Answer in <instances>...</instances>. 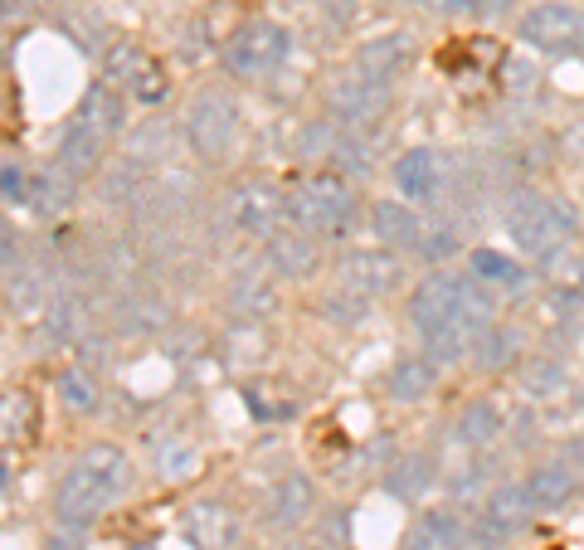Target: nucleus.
<instances>
[{
  "mask_svg": "<svg viewBox=\"0 0 584 550\" xmlns=\"http://www.w3.org/2000/svg\"><path fill=\"white\" fill-rule=\"evenodd\" d=\"M492 297H487V283H477L473 273H429L414 297H409V317L424 336L448 327H473L487 331L492 327Z\"/></svg>",
  "mask_w": 584,
  "mask_h": 550,
  "instance_id": "nucleus-1",
  "label": "nucleus"
},
{
  "mask_svg": "<svg viewBox=\"0 0 584 550\" xmlns=\"http://www.w3.org/2000/svg\"><path fill=\"white\" fill-rule=\"evenodd\" d=\"M122 482H127V453L112 448V443H93L64 473V482H59V516L69 526L93 521L103 507H112V497L122 492Z\"/></svg>",
  "mask_w": 584,
  "mask_h": 550,
  "instance_id": "nucleus-2",
  "label": "nucleus"
},
{
  "mask_svg": "<svg viewBox=\"0 0 584 550\" xmlns=\"http://www.w3.org/2000/svg\"><path fill=\"white\" fill-rule=\"evenodd\" d=\"M507 229H511V239L526 249V258H550L575 239V215H570L565 205L546 200V195L526 190V195L511 200Z\"/></svg>",
  "mask_w": 584,
  "mask_h": 550,
  "instance_id": "nucleus-3",
  "label": "nucleus"
},
{
  "mask_svg": "<svg viewBox=\"0 0 584 550\" xmlns=\"http://www.w3.org/2000/svg\"><path fill=\"white\" fill-rule=\"evenodd\" d=\"M351 215H356V195L331 176L302 181L288 195V220L307 234H346Z\"/></svg>",
  "mask_w": 584,
  "mask_h": 550,
  "instance_id": "nucleus-4",
  "label": "nucleus"
},
{
  "mask_svg": "<svg viewBox=\"0 0 584 550\" xmlns=\"http://www.w3.org/2000/svg\"><path fill=\"white\" fill-rule=\"evenodd\" d=\"M288 49H292V39L283 25L249 20V25H239L234 39L224 44V64H229V74H239V78H263L288 59Z\"/></svg>",
  "mask_w": 584,
  "mask_h": 550,
  "instance_id": "nucleus-5",
  "label": "nucleus"
},
{
  "mask_svg": "<svg viewBox=\"0 0 584 550\" xmlns=\"http://www.w3.org/2000/svg\"><path fill=\"white\" fill-rule=\"evenodd\" d=\"M327 112L336 127H351V132H370L380 127V117L390 112V88L385 83H370V78H346L327 93Z\"/></svg>",
  "mask_w": 584,
  "mask_h": 550,
  "instance_id": "nucleus-6",
  "label": "nucleus"
},
{
  "mask_svg": "<svg viewBox=\"0 0 584 550\" xmlns=\"http://www.w3.org/2000/svg\"><path fill=\"white\" fill-rule=\"evenodd\" d=\"M521 39H526L531 49H550V54H560V49H580L584 10L580 5H570V0H546V5H536V10L521 15Z\"/></svg>",
  "mask_w": 584,
  "mask_h": 550,
  "instance_id": "nucleus-7",
  "label": "nucleus"
},
{
  "mask_svg": "<svg viewBox=\"0 0 584 550\" xmlns=\"http://www.w3.org/2000/svg\"><path fill=\"white\" fill-rule=\"evenodd\" d=\"M103 69H108L112 83H122V88H127V93H137L142 103L166 98V69H161V59H151L142 44H132V39H117V44H108Z\"/></svg>",
  "mask_w": 584,
  "mask_h": 550,
  "instance_id": "nucleus-8",
  "label": "nucleus"
},
{
  "mask_svg": "<svg viewBox=\"0 0 584 550\" xmlns=\"http://www.w3.org/2000/svg\"><path fill=\"white\" fill-rule=\"evenodd\" d=\"M234 127H239V117H234V103L224 93H205L190 108V122H185L190 147L200 151V156H224L229 142H234Z\"/></svg>",
  "mask_w": 584,
  "mask_h": 550,
  "instance_id": "nucleus-9",
  "label": "nucleus"
},
{
  "mask_svg": "<svg viewBox=\"0 0 584 550\" xmlns=\"http://www.w3.org/2000/svg\"><path fill=\"white\" fill-rule=\"evenodd\" d=\"M341 273L361 297H380L400 283V258L385 254V249H361V254H351L341 263Z\"/></svg>",
  "mask_w": 584,
  "mask_h": 550,
  "instance_id": "nucleus-10",
  "label": "nucleus"
},
{
  "mask_svg": "<svg viewBox=\"0 0 584 550\" xmlns=\"http://www.w3.org/2000/svg\"><path fill=\"white\" fill-rule=\"evenodd\" d=\"M409 550H468V526L448 507H429L409 526Z\"/></svg>",
  "mask_w": 584,
  "mask_h": 550,
  "instance_id": "nucleus-11",
  "label": "nucleus"
},
{
  "mask_svg": "<svg viewBox=\"0 0 584 550\" xmlns=\"http://www.w3.org/2000/svg\"><path fill=\"white\" fill-rule=\"evenodd\" d=\"M370 229L390 249H424V220L400 200H375L370 205Z\"/></svg>",
  "mask_w": 584,
  "mask_h": 550,
  "instance_id": "nucleus-12",
  "label": "nucleus"
},
{
  "mask_svg": "<svg viewBox=\"0 0 584 550\" xmlns=\"http://www.w3.org/2000/svg\"><path fill=\"white\" fill-rule=\"evenodd\" d=\"M98 156H103V132L88 117H73L69 127H64V137H59V166L78 181V176L98 171Z\"/></svg>",
  "mask_w": 584,
  "mask_h": 550,
  "instance_id": "nucleus-13",
  "label": "nucleus"
},
{
  "mask_svg": "<svg viewBox=\"0 0 584 550\" xmlns=\"http://www.w3.org/2000/svg\"><path fill=\"white\" fill-rule=\"evenodd\" d=\"M234 210H239V229L244 234H273L278 220L288 215V195H278L273 185H244Z\"/></svg>",
  "mask_w": 584,
  "mask_h": 550,
  "instance_id": "nucleus-14",
  "label": "nucleus"
},
{
  "mask_svg": "<svg viewBox=\"0 0 584 550\" xmlns=\"http://www.w3.org/2000/svg\"><path fill=\"white\" fill-rule=\"evenodd\" d=\"M404 59H409V35L365 39L361 49H356V74L370 78V83H390L404 69Z\"/></svg>",
  "mask_w": 584,
  "mask_h": 550,
  "instance_id": "nucleus-15",
  "label": "nucleus"
},
{
  "mask_svg": "<svg viewBox=\"0 0 584 550\" xmlns=\"http://www.w3.org/2000/svg\"><path fill=\"white\" fill-rule=\"evenodd\" d=\"M268 263L278 268V273H288V278H312L317 273V244L307 239V229L302 234H273L268 239Z\"/></svg>",
  "mask_w": 584,
  "mask_h": 550,
  "instance_id": "nucleus-16",
  "label": "nucleus"
},
{
  "mask_svg": "<svg viewBox=\"0 0 584 550\" xmlns=\"http://www.w3.org/2000/svg\"><path fill=\"white\" fill-rule=\"evenodd\" d=\"M438 176H443V166H438L434 151H404L400 166H395V185L409 200H434Z\"/></svg>",
  "mask_w": 584,
  "mask_h": 550,
  "instance_id": "nucleus-17",
  "label": "nucleus"
},
{
  "mask_svg": "<svg viewBox=\"0 0 584 550\" xmlns=\"http://www.w3.org/2000/svg\"><path fill=\"white\" fill-rule=\"evenodd\" d=\"M526 492H531V502H536L541 512H560V507L575 497V473H570L565 463H541L536 473L526 477Z\"/></svg>",
  "mask_w": 584,
  "mask_h": 550,
  "instance_id": "nucleus-18",
  "label": "nucleus"
},
{
  "mask_svg": "<svg viewBox=\"0 0 584 550\" xmlns=\"http://www.w3.org/2000/svg\"><path fill=\"white\" fill-rule=\"evenodd\" d=\"M190 541L200 550H224L234 541V512L224 502H200L190 512Z\"/></svg>",
  "mask_w": 584,
  "mask_h": 550,
  "instance_id": "nucleus-19",
  "label": "nucleus"
},
{
  "mask_svg": "<svg viewBox=\"0 0 584 550\" xmlns=\"http://www.w3.org/2000/svg\"><path fill=\"white\" fill-rule=\"evenodd\" d=\"M531 507H536V502H531L526 482H521V487H497V492L487 497V526H497L502 536H511V531L526 526Z\"/></svg>",
  "mask_w": 584,
  "mask_h": 550,
  "instance_id": "nucleus-20",
  "label": "nucleus"
},
{
  "mask_svg": "<svg viewBox=\"0 0 584 550\" xmlns=\"http://www.w3.org/2000/svg\"><path fill=\"white\" fill-rule=\"evenodd\" d=\"M317 507V492H312V482L302 473L283 477L278 487H273V516L283 521V526H297V521H307Z\"/></svg>",
  "mask_w": 584,
  "mask_h": 550,
  "instance_id": "nucleus-21",
  "label": "nucleus"
},
{
  "mask_svg": "<svg viewBox=\"0 0 584 550\" xmlns=\"http://www.w3.org/2000/svg\"><path fill=\"white\" fill-rule=\"evenodd\" d=\"M35 434V400L25 390L0 395V443H25Z\"/></svg>",
  "mask_w": 584,
  "mask_h": 550,
  "instance_id": "nucleus-22",
  "label": "nucleus"
},
{
  "mask_svg": "<svg viewBox=\"0 0 584 550\" xmlns=\"http://www.w3.org/2000/svg\"><path fill=\"white\" fill-rule=\"evenodd\" d=\"M429 390H434V361L404 356L400 366L390 370V395H395V400H424Z\"/></svg>",
  "mask_w": 584,
  "mask_h": 550,
  "instance_id": "nucleus-23",
  "label": "nucleus"
},
{
  "mask_svg": "<svg viewBox=\"0 0 584 550\" xmlns=\"http://www.w3.org/2000/svg\"><path fill=\"white\" fill-rule=\"evenodd\" d=\"M458 434H463V443H473V448L492 443L502 434V409L492 400H473L463 409V419H458Z\"/></svg>",
  "mask_w": 584,
  "mask_h": 550,
  "instance_id": "nucleus-24",
  "label": "nucleus"
},
{
  "mask_svg": "<svg viewBox=\"0 0 584 550\" xmlns=\"http://www.w3.org/2000/svg\"><path fill=\"white\" fill-rule=\"evenodd\" d=\"M429 482H434V468H429L424 458H404L400 468L390 473V492L404 497V502H419V497L429 492Z\"/></svg>",
  "mask_w": 584,
  "mask_h": 550,
  "instance_id": "nucleus-25",
  "label": "nucleus"
},
{
  "mask_svg": "<svg viewBox=\"0 0 584 550\" xmlns=\"http://www.w3.org/2000/svg\"><path fill=\"white\" fill-rule=\"evenodd\" d=\"M477 366L482 370H502L516 361V336L511 331H497V327H487L482 336H477Z\"/></svg>",
  "mask_w": 584,
  "mask_h": 550,
  "instance_id": "nucleus-26",
  "label": "nucleus"
},
{
  "mask_svg": "<svg viewBox=\"0 0 584 550\" xmlns=\"http://www.w3.org/2000/svg\"><path fill=\"white\" fill-rule=\"evenodd\" d=\"M473 278L477 283H521V263L497 249H473Z\"/></svg>",
  "mask_w": 584,
  "mask_h": 550,
  "instance_id": "nucleus-27",
  "label": "nucleus"
},
{
  "mask_svg": "<svg viewBox=\"0 0 584 550\" xmlns=\"http://www.w3.org/2000/svg\"><path fill=\"white\" fill-rule=\"evenodd\" d=\"M78 117H88V122H93V127L108 137V132H117V127H122V103L112 98L108 88H93V93L83 98V112H78Z\"/></svg>",
  "mask_w": 584,
  "mask_h": 550,
  "instance_id": "nucleus-28",
  "label": "nucleus"
},
{
  "mask_svg": "<svg viewBox=\"0 0 584 550\" xmlns=\"http://www.w3.org/2000/svg\"><path fill=\"white\" fill-rule=\"evenodd\" d=\"M69 190H73V176L64 166H54V171H44L35 181V195H30V200H35L39 210H64V205H69Z\"/></svg>",
  "mask_w": 584,
  "mask_h": 550,
  "instance_id": "nucleus-29",
  "label": "nucleus"
},
{
  "mask_svg": "<svg viewBox=\"0 0 584 550\" xmlns=\"http://www.w3.org/2000/svg\"><path fill=\"white\" fill-rule=\"evenodd\" d=\"M15 132H20V93L0 74V137H15Z\"/></svg>",
  "mask_w": 584,
  "mask_h": 550,
  "instance_id": "nucleus-30",
  "label": "nucleus"
},
{
  "mask_svg": "<svg viewBox=\"0 0 584 550\" xmlns=\"http://www.w3.org/2000/svg\"><path fill=\"white\" fill-rule=\"evenodd\" d=\"M0 190H5L10 200H30V195H35V176H25V171L5 166V171H0Z\"/></svg>",
  "mask_w": 584,
  "mask_h": 550,
  "instance_id": "nucleus-31",
  "label": "nucleus"
},
{
  "mask_svg": "<svg viewBox=\"0 0 584 550\" xmlns=\"http://www.w3.org/2000/svg\"><path fill=\"white\" fill-rule=\"evenodd\" d=\"M531 380H536V390L531 395H555V390H565V375L555 366H536L531 370Z\"/></svg>",
  "mask_w": 584,
  "mask_h": 550,
  "instance_id": "nucleus-32",
  "label": "nucleus"
},
{
  "mask_svg": "<svg viewBox=\"0 0 584 550\" xmlns=\"http://www.w3.org/2000/svg\"><path fill=\"white\" fill-rule=\"evenodd\" d=\"M59 385H64V400H69V404H78V409H88V404H93V395H88V380H83V375H64Z\"/></svg>",
  "mask_w": 584,
  "mask_h": 550,
  "instance_id": "nucleus-33",
  "label": "nucleus"
},
{
  "mask_svg": "<svg viewBox=\"0 0 584 550\" xmlns=\"http://www.w3.org/2000/svg\"><path fill=\"white\" fill-rule=\"evenodd\" d=\"M249 404H254L258 414H268V419H273V414H288V404L268 400V385H249Z\"/></svg>",
  "mask_w": 584,
  "mask_h": 550,
  "instance_id": "nucleus-34",
  "label": "nucleus"
},
{
  "mask_svg": "<svg viewBox=\"0 0 584 550\" xmlns=\"http://www.w3.org/2000/svg\"><path fill=\"white\" fill-rule=\"evenodd\" d=\"M502 541H507V536H502L497 526H482L477 536H468V550H502Z\"/></svg>",
  "mask_w": 584,
  "mask_h": 550,
  "instance_id": "nucleus-35",
  "label": "nucleus"
},
{
  "mask_svg": "<svg viewBox=\"0 0 584 550\" xmlns=\"http://www.w3.org/2000/svg\"><path fill=\"white\" fill-rule=\"evenodd\" d=\"M419 5H429V10H448V15H463V10H477L482 0H419Z\"/></svg>",
  "mask_w": 584,
  "mask_h": 550,
  "instance_id": "nucleus-36",
  "label": "nucleus"
},
{
  "mask_svg": "<svg viewBox=\"0 0 584 550\" xmlns=\"http://www.w3.org/2000/svg\"><path fill=\"white\" fill-rule=\"evenodd\" d=\"M507 74H511V88L521 93V88H531V78H536V69H531V64H526V69H521V64H507Z\"/></svg>",
  "mask_w": 584,
  "mask_h": 550,
  "instance_id": "nucleus-37",
  "label": "nucleus"
},
{
  "mask_svg": "<svg viewBox=\"0 0 584 550\" xmlns=\"http://www.w3.org/2000/svg\"><path fill=\"white\" fill-rule=\"evenodd\" d=\"M0 258H10V229L0 224Z\"/></svg>",
  "mask_w": 584,
  "mask_h": 550,
  "instance_id": "nucleus-38",
  "label": "nucleus"
},
{
  "mask_svg": "<svg viewBox=\"0 0 584 550\" xmlns=\"http://www.w3.org/2000/svg\"><path fill=\"white\" fill-rule=\"evenodd\" d=\"M580 283H584V258H580Z\"/></svg>",
  "mask_w": 584,
  "mask_h": 550,
  "instance_id": "nucleus-39",
  "label": "nucleus"
},
{
  "mask_svg": "<svg viewBox=\"0 0 584 550\" xmlns=\"http://www.w3.org/2000/svg\"><path fill=\"white\" fill-rule=\"evenodd\" d=\"M0 487H5V468H0Z\"/></svg>",
  "mask_w": 584,
  "mask_h": 550,
  "instance_id": "nucleus-40",
  "label": "nucleus"
},
{
  "mask_svg": "<svg viewBox=\"0 0 584 550\" xmlns=\"http://www.w3.org/2000/svg\"><path fill=\"white\" fill-rule=\"evenodd\" d=\"M132 550H151V546H132Z\"/></svg>",
  "mask_w": 584,
  "mask_h": 550,
  "instance_id": "nucleus-41",
  "label": "nucleus"
}]
</instances>
